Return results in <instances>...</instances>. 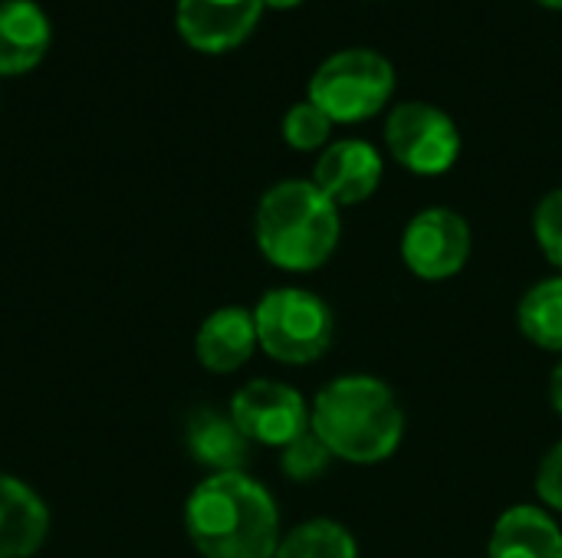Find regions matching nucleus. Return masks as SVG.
Returning a JSON list of instances; mask_svg holds the SVG:
<instances>
[{
  "mask_svg": "<svg viewBox=\"0 0 562 558\" xmlns=\"http://www.w3.org/2000/svg\"><path fill=\"white\" fill-rule=\"evenodd\" d=\"M184 529L204 558H273L283 539L273 497L244 470L201 480L188 497Z\"/></svg>",
  "mask_w": 562,
  "mask_h": 558,
  "instance_id": "1",
  "label": "nucleus"
},
{
  "mask_svg": "<svg viewBox=\"0 0 562 558\" xmlns=\"http://www.w3.org/2000/svg\"><path fill=\"white\" fill-rule=\"evenodd\" d=\"M313 434L346 464H382L405 437V411L395 391L372 375L329 382L310 408Z\"/></svg>",
  "mask_w": 562,
  "mask_h": 558,
  "instance_id": "2",
  "label": "nucleus"
},
{
  "mask_svg": "<svg viewBox=\"0 0 562 558\" xmlns=\"http://www.w3.org/2000/svg\"><path fill=\"white\" fill-rule=\"evenodd\" d=\"M260 253L286 273L319 270L339 247V207L313 181L273 184L254 217Z\"/></svg>",
  "mask_w": 562,
  "mask_h": 558,
  "instance_id": "3",
  "label": "nucleus"
},
{
  "mask_svg": "<svg viewBox=\"0 0 562 558\" xmlns=\"http://www.w3.org/2000/svg\"><path fill=\"white\" fill-rule=\"evenodd\" d=\"M257 345L280 365L319 362L333 345V309L310 289L283 286L270 289L257 309Z\"/></svg>",
  "mask_w": 562,
  "mask_h": 558,
  "instance_id": "4",
  "label": "nucleus"
},
{
  "mask_svg": "<svg viewBox=\"0 0 562 558\" xmlns=\"http://www.w3.org/2000/svg\"><path fill=\"white\" fill-rule=\"evenodd\" d=\"M395 89V69L379 49L349 46L326 56L310 79V102L333 122L372 118Z\"/></svg>",
  "mask_w": 562,
  "mask_h": 558,
  "instance_id": "5",
  "label": "nucleus"
},
{
  "mask_svg": "<svg viewBox=\"0 0 562 558\" xmlns=\"http://www.w3.org/2000/svg\"><path fill=\"white\" fill-rule=\"evenodd\" d=\"M385 145L398 164L415 174H445L461 155L454 118L431 102H402L385 122Z\"/></svg>",
  "mask_w": 562,
  "mask_h": 558,
  "instance_id": "6",
  "label": "nucleus"
},
{
  "mask_svg": "<svg viewBox=\"0 0 562 558\" xmlns=\"http://www.w3.org/2000/svg\"><path fill=\"white\" fill-rule=\"evenodd\" d=\"M468 257H471V227L451 207L418 210L402 234L405 266L428 283L458 276L468 266Z\"/></svg>",
  "mask_w": 562,
  "mask_h": 558,
  "instance_id": "7",
  "label": "nucleus"
},
{
  "mask_svg": "<svg viewBox=\"0 0 562 558\" xmlns=\"http://www.w3.org/2000/svg\"><path fill=\"white\" fill-rule=\"evenodd\" d=\"M231 418L250 444L286 447L303 431H310V408L303 395L283 382L257 378L234 395Z\"/></svg>",
  "mask_w": 562,
  "mask_h": 558,
  "instance_id": "8",
  "label": "nucleus"
},
{
  "mask_svg": "<svg viewBox=\"0 0 562 558\" xmlns=\"http://www.w3.org/2000/svg\"><path fill=\"white\" fill-rule=\"evenodd\" d=\"M379 181H382V155L366 138H342L326 145L313 171V184L336 207L369 201Z\"/></svg>",
  "mask_w": 562,
  "mask_h": 558,
  "instance_id": "9",
  "label": "nucleus"
},
{
  "mask_svg": "<svg viewBox=\"0 0 562 558\" xmlns=\"http://www.w3.org/2000/svg\"><path fill=\"white\" fill-rule=\"evenodd\" d=\"M263 0H178V33L204 53H224L257 26Z\"/></svg>",
  "mask_w": 562,
  "mask_h": 558,
  "instance_id": "10",
  "label": "nucleus"
},
{
  "mask_svg": "<svg viewBox=\"0 0 562 558\" xmlns=\"http://www.w3.org/2000/svg\"><path fill=\"white\" fill-rule=\"evenodd\" d=\"M254 352H257L254 312H247L240 306H224V309L211 312L194 335V355L214 375L237 372L240 365L250 362Z\"/></svg>",
  "mask_w": 562,
  "mask_h": 558,
  "instance_id": "11",
  "label": "nucleus"
},
{
  "mask_svg": "<svg viewBox=\"0 0 562 558\" xmlns=\"http://www.w3.org/2000/svg\"><path fill=\"white\" fill-rule=\"evenodd\" d=\"M49 16L33 0H0V76L30 72L49 49Z\"/></svg>",
  "mask_w": 562,
  "mask_h": 558,
  "instance_id": "12",
  "label": "nucleus"
},
{
  "mask_svg": "<svg viewBox=\"0 0 562 558\" xmlns=\"http://www.w3.org/2000/svg\"><path fill=\"white\" fill-rule=\"evenodd\" d=\"M46 503L16 477L0 474V558H30L46 543Z\"/></svg>",
  "mask_w": 562,
  "mask_h": 558,
  "instance_id": "13",
  "label": "nucleus"
},
{
  "mask_svg": "<svg viewBox=\"0 0 562 558\" xmlns=\"http://www.w3.org/2000/svg\"><path fill=\"white\" fill-rule=\"evenodd\" d=\"M487 558H562V529L540 506H510L494 523Z\"/></svg>",
  "mask_w": 562,
  "mask_h": 558,
  "instance_id": "14",
  "label": "nucleus"
},
{
  "mask_svg": "<svg viewBox=\"0 0 562 558\" xmlns=\"http://www.w3.org/2000/svg\"><path fill=\"white\" fill-rule=\"evenodd\" d=\"M188 447L201 467L214 474H234L247 464L250 441L240 434L231 414H217L204 408L188 421Z\"/></svg>",
  "mask_w": 562,
  "mask_h": 558,
  "instance_id": "15",
  "label": "nucleus"
},
{
  "mask_svg": "<svg viewBox=\"0 0 562 558\" xmlns=\"http://www.w3.org/2000/svg\"><path fill=\"white\" fill-rule=\"evenodd\" d=\"M517 326L537 349L562 355V273L524 293L517 306Z\"/></svg>",
  "mask_w": 562,
  "mask_h": 558,
  "instance_id": "16",
  "label": "nucleus"
},
{
  "mask_svg": "<svg viewBox=\"0 0 562 558\" xmlns=\"http://www.w3.org/2000/svg\"><path fill=\"white\" fill-rule=\"evenodd\" d=\"M273 558H359V546L342 523L310 520L280 539Z\"/></svg>",
  "mask_w": 562,
  "mask_h": 558,
  "instance_id": "17",
  "label": "nucleus"
},
{
  "mask_svg": "<svg viewBox=\"0 0 562 558\" xmlns=\"http://www.w3.org/2000/svg\"><path fill=\"white\" fill-rule=\"evenodd\" d=\"M333 460H336V457H333L329 447L313 434V428L303 431L296 441H290V444L280 451V467H283V474H286L290 480H296V483L319 480V477L329 470Z\"/></svg>",
  "mask_w": 562,
  "mask_h": 558,
  "instance_id": "18",
  "label": "nucleus"
},
{
  "mask_svg": "<svg viewBox=\"0 0 562 558\" xmlns=\"http://www.w3.org/2000/svg\"><path fill=\"white\" fill-rule=\"evenodd\" d=\"M333 132V118L316 105V102H296L290 105V112L283 115V138L296 148V151H313L323 148L329 141Z\"/></svg>",
  "mask_w": 562,
  "mask_h": 558,
  "instance_id": "19",
  "label": "nucleus"
},
{
  "mask_svg": "<svg viewBox=\"0 0 562 558\" xmlns=\"http://www.w3.org/2000/svg\"><path fill=\"white\" fill-rule=\"evenodd\" d=\"M533 237L543 257L562 273V187L540 197L533 210Z\"/></svg>",
  "mask_w": 562,
  "mask_h": 558,
  "instance_id": "20",
  "label": "nucleus"
},
{
  "mask_svg": "<svg viewBox=\"0 0 562 558\" xmlns=\"http://www.w3.org/2000/svg\"><path fill=\"white\" fill-rule=\"evenodd\" d=\"M537 497L550 506L562 513V441H557L547 457L540 460V470H537Z\"/></svg>",
  "mask_w": 562,
  "mask_h": 558,
  "instance_id": "21",
  "label": "nucleus"
},
{
  "mask_svg": "<svg viewBox=\"0 0 562 558\" xmlns=\"http://www.w3.org/2000/svg\"><path fill=\"white\" fill-rule=\"evenodd\" d=\"M550 405L557 414H562V362L553 368V378H550Z\"/></svg>",
  "mask_w": 562,
  "mask_h": 558,
  "instance_id": "22",
  "label": "nucleus"
},
{
  "mask_svg": "<svg viewBox=\"0 0 562 558\" xmlns=\"http://www.w3.org/2000/svg\"><path fill=\"white\" fill-rule=\"evenodd\" d=\"M300 0H263V7H296Z\"/></svg>",
  "mask_w": 562,
  "mask_h": 558,
  "instance_id": "23",
  "label": "nucleus"
},
{
  "mask_svg": "<svg viewBox=\"0 0 562 558\" xmlns=\"http://www.w3.org/2000/svg\"><path fill=\"white\" fill-rule=\"evenodd\" d=\"M540 3H547V7H562V0H540Z\"/></svg>",
  "mask_w": 562,
  "mask_h": 558,
  "instance_id": "24",
  "label": "nucleus"
}]
</instances>
